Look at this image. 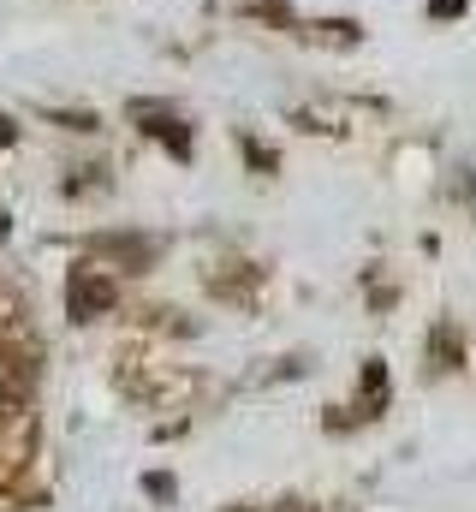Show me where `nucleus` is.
<instances>
[{
    "mask_svg": "<svg viewBox=\"0 0 476 512\" xmlns=\"http://www.w3.org/2000/svg\"><path fill=\"white\" fill-rule=\"evenodd\" d=\"M102 304H114V286H96V280H90V268H78V274H72V316H78V322H90Z\"/></svg>",
    "mask_w": 476,
    "mask_h": 512,
    "instance_id": "f257e3e1",
    "label": "nucleus"
},
{
    "mask_svg": "<svg viewBox=\"0 0 476 512\" xmlns=\"http://www.w3.org/2000/svg\"><path fill=\"white\" fill-rule=\"evenodd\" d=\"M6 387H12V370H6V358H0V399H6Z\"/></svg>",
    "mask_w": 476,
    "mask_h": 512,
    "instance_id": "f03ea898",
    "label": "nucleus"
},
{
    "mask_svg": "<svg viewBox=\"0 0 476 512\" xmlns=\"http://www.w3.org/2000/svg\"><path fill=\"white\" fill-rule=\"evenodd\" d=\"M6 137H12V131H0V143H6Z\"/></svg>",
    "mask_w": 476,
    "mask_h": 512,
    "instance_id": "7ed1b4c3",
    "label": "nucleus"
}]
</instances>
